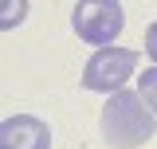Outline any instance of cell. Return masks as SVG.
<instances>
[{
	"label": "cell",
	"mask_w": 157,
	"mask_h": 149,
	"mask_svg": "<svg viewBox=\"0 0 157 149\" xmlns=\"http://www.w3.org/2000/svg\"><path fill=\"white\" fill-rule=\"evenodd\" d=\"M153 118L157 114L141 102L137 90H118L102 106V137L114 149H137L153 137V130H157Z\"/></svg>",
	"instance_id": "obj_1"
},
{
	"label": "cell",
	"mask_w": 157,
	"mask_h": 149,
	"mask_svg": "<svg viewBox=\"0 0 157 149\" xmlns=\"http://www.w3.org/2000/svg\"><path fill=\"white\" fill-rule=\"evenodd\" d=\"M134 67H137V51H130V47H98L94 55L86 59V67H82V86L86 90L118 94L130 82Z\"/></svg>",
	"instance_id": "obj_2"
},
{
	"label": "cell",
	"mask_w": 157,
	"mask_h": 149,
	"mask_svg": "<svg viewBox=\"0 0 157 149\" xmlns=\"http://www.w3.org/2000/svg\"><path fill=\"white\" fill-rule=\"evenodd\" d=\"M71 24H75L78 39L86 43H98V47H114V36L126 24V12L114 0H86V4H75L71 12Z\"/></svg>",
	"instance_id": "obj_3"
},
{
	"label": "cell",
	"mask_w": 157,
	"mask_h": 149,
	"mask_svg": "<svg viewBox=\"0 0 157 149\" xmlns=\"http://www.w3.org/2000/svg\"><path fill=\"white\" fill-rule=\"evenodd\" d=\"M0 149H51V130L36 114H12L0 126Z\"/></svg>",
	"instance_id": "obj_4"
},
{
	"label": "cell",
	"mask_w": 157,
	"mask_h": 149,
	"mask_svg": "<svg viewBox=\"0 0 157 149\" xmlns=\"http://www.w3.org/2000/svg\"><path fill=\"white\" fill-rule=\"evenodd\" d=\"M137 94H141V102L157 114V67H145L141 71V82H137Z\"/></svg>",
	"instance_id": "obj_5"
},
{
	"label": "cell",
	"mask_w": 157,
	"mask_h": 149,
	"mask_svg": "<svg viewBox=\"0 0 157 149\" xmlns=\"http://www.w3.org/2000/svg\"><path fill=\"white\" fill-rule=\"evenodd\" d=\"M145 55L153 59V67H157V20L145 28Z\"/></svg>",
	"instance_id": "obj_6"
}]
</instances>
